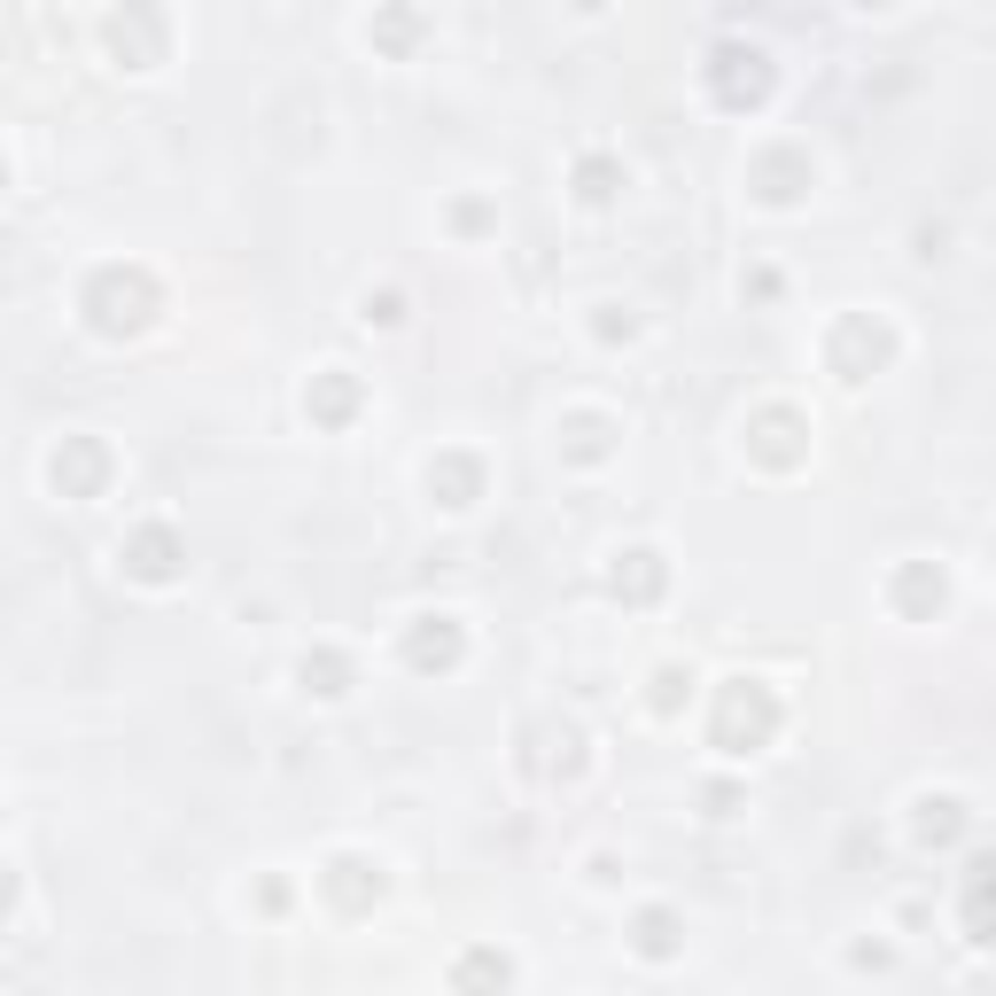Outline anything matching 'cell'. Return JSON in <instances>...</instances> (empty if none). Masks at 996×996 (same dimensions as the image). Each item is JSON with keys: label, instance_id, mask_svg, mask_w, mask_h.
Listing matches in <instances>:
<instances>
[{"label": "cell", "instance_id": "obj_2", "mask_svg": "<svg viewBox=\"0 0 996 996\" xmlns=\"http://www.w3.org/2000/svg\"><path fill=\"white\" fill-rule=\"evenodd\" d=\"M988 919H996V864H981V872H973V903H965L973 942H988Z\"/></svg>", "mask_w": 996, "mask_h": 996}, {"label": "cell", "instance_id": "obj_1", "mask_svg": "<svg viewBox=\"0 0 996 996\" xmlns=\"http://www.w3.org/2000/svg\"><path fill=\"white\" fill-rule=\"evenodd\" d=\"M739 724H747V739H756V747L771 739V701H763V686H747V678H739V686L724 693V724H716V747H739Z\"/></svg>", "mask_w": 996, "mask_h": 996}, {"label": "cell", "instance_id": "obj_6", "mask_svg": "<svg viewBox=\"0 0 996 996\" xmlns=\"http://www.w3.org/2000/svg\"><path fill=\"white\" fill-rule=\"evenodd\" d=\"M163 553H172V537H140V561H133V568H140V576H172V561H163Z\"/></svg>", "mask_w": 996, "mask_h": 996}, {"label": "cell", "instance_id": "obj_7", "mask_svg": "<svg viewBox=\"0 0 996 996\" xmlns=\"http://www.w3.org/2000/svg\"><path fill=\"white\" fill-rule=\"evenodd\" d=\"M608 195H615V172L608 163H585V203H608Z\"/></svg>", "mask_w": 996, "mask_h": 996}, {"label": "cell", "instance_id": "obj_3", "mask_svg": "<svg viewBox=\"0 0 996 996\" xmlns=\"http://www.w3.org/2000/svg\"><path fill=\"white\" fill-rule=\"evenodd\" d=\"M958 802H919V841H958Z\"/></svg>", "mask_w": 996, "mask_h": 996}, {"label": "cell", "instance_id": "obj_4", "mask_svg": "<svg viewBox=\"0 0 996 996\" xmlns=\"http://www.w3.org/2000/svg\"><path fill=\"white\" fill-rule=\"evenodd\" d=\"M452 654H460L452 631H421V638H412V661H452Z\"/></svg>", "mask_w": 996, "mask_h": 996}, {"label": "cell", "instance_id": "obj_5", "mask_svg": "<svg viewBox=\"0 0 996 996\" xmlns=\"http://www.w3.org/2000/svg\"><path fill=\"white\" fill-rule=\"evenodd\" d=\"M670 942H678V935H670V919H661V910H646V927H638V950H646V958H661Z\"/></svg>", "mask_w": 996, "mask_h": 996}]
</instances>
